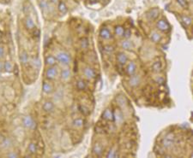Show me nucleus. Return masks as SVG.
<instances>
[{"mask_svg":"<svg viewBox=\"0 0 193 158\" xmlns=\"http://www.w3.org/2000/svg\"><path fill=\"white\" fill-rule=\"evenodd\" d=\"M58 63H59L63 67H68L72 63V57L66 50H59L55 55Z\"/></svg>","mask_w":193,"mask_h":158,"instance_id":"obj_1","label":"nucleus"},{"mask_svg":"<svg viewBox=\"0 0 193 158\" xmlns=\"http://www.w3.org/2000/svg\"><path fill=\"white\" fill-rule=\"evenodd\" d=\"M22 125L24 128L28 130H35L37 128L36 122L29 115H23V117L22 118Z\"/></svg>","mask_w":193,"mask_h":158,"instance_id":"obj_2","label":"nucleus"},{"mask_svg":"<svg viewBox=\"0 0 193 158\" xmlns=\"http://www.w3.org/2000/svg\"><path fill=\"white\" fill-rule=\"evenodd\" d=\"M176 138L173 133H168L161 140V146L163 149H171L175 145Z\"/></svg>","mask_w":193,"mask_h":158,"instance_id":"obj_3","label":"nucleus"},{"mask_svg":"<svg viewBox=\"0 0 193 158\" xmlns=\"http://www.w3.org/2000/svg\"><path fill=\"white\" fill-rule=\"evenodd\" d=\"M59 74V68H57V66H52V67H46L45 70V77L47 81H54L57 77Z\"/></svg>","mask_w":193,"mask_h":158,"instance_id":"obj_4","label":"nucleus"},{"mask_svg":"<svg viewBox=\"0 0 193 158\" xmlns=\"http://www.w3.org/2000/svg\"><path fill=\"white\" fill-rule=\"evenodd\" d=\"M83 74L85 79L92 81L96 78V71L91 66H85L83 68Z\"/></svg>","mask_w":193,"mask_h":158,"instance_id":"obj_5","label":"nucleus"},{"mask_svg":"<svg viewBox=\"0 0 193 158\" xmlns=\"http://www.w3.org/2000/svg\"><path fill=\"white\" fill-rule=\"evenodd\" d=\"M155 27L161 33H167L171 30L170 24L165 19L158 20L156 22V24H155Z\"/></svg>","mask_w":193,"mask_h":158,"instance_id":"obj_6","label":"nucleus"},{"mask_svg":"<svg viewBox=\"0 0 193 158\" xmlns=\"http://www.w3.org/2000/svg\"><path fill=\"white\" fill-rule=\"evenodd\" d=\"M59 78L60 80L63 82H68L70 81L71 77H72V73L70 68L68 67H64L63 69H61L59 72Z\"/></svg>","mask_w":193,"mask_h":158,"instance_id":"obj_7","label":"nucleus"},{"mask_svg":"<svg viewBox=\"0 0 193 158\" xmlns=\"http://www.w3.org/2000/svg\"><path fill=\"white\" fill-rule=\"evenodd\" d=\"M113 122H115L116 125L118 126H121L124 124V115L120 108H116L115 110H113Z\"/></svg>","mask_w":193,"mask_h":158,"instance_id":"obj_8","label":"nucleus"},{"mask_svg":"<svg viewBox=\"0 0 193 158\" xmlns=\"http://www.w3.org/2000/svg\"><path fill=\"white\" fill-rule=\"evenodd\" d=\"M142 83V77L140 76L139 74H133L131 76H130V79L128 81L129 86L132 88H137L138 86L141 85Z\"/></svg>","mask_w":193,"mask_h":158,"instance_id":"obj_9","label":"nucleus"},{"mask_svg":"<svg viewBox=\"0 0 193 158\" xmlns=\"http://www.w3.org/2000/svg\"><path fill=\"white\" fill-rule=\"evenodd\" d=\"M125 65H126V67H125V74L128 76H131V75H133V74H135L137 73L138 65H137V63L135 62L130 61V62H128Z\"/></svg>","mask_w":193,"mask_h":158,"instance_id":"obj_10","label":"nucleus"},{"mask_svg":"<svg viewBox=\"0 0 193 158\" xmlns=\"http://www.w3.org/2000/svg\"><path fill=\"white\" fill-rule=\"evenodd\" d=\"M159 15H160V9L157 8V7H155V8H152V9H148L147 11V13H146V17L150 22L155 21L158 18Z\"/></svg>","mask_w":193,"mask_h":158,"instance_id":"obj_11","label":"nucleus"},{"mask_svg":"<svg viewBox=\"0 0 193 158\" xmlns=\"http://www.w3.org/2000/svg\"><path fill=\"white\" fill-rule=\"evenodd\" d=\"M42 91L46 95H50L54 91V86L50 81H44L42 83Z\"/></svg>","mask_w":193,"mask_h":158,"instance_id":"obj_12","label":"nucleus"},{"mask_svg":"<svg viewBox=\"0 0 193 158\" xmlns=\"http://www.w3.org/2000/svg\"><path fill=\"white\" fill-rule=\"evenodd\" d=\"M116 62L120 66H124L129 62L128 56L124 51H120L116 56Z\"/></svg>","mask_w":193,"mask_h":158,"instance_id":"obj_13","label":"nucleus"},{"mask_svg":"<svg viewBox=\"0 0 193 158\" xmlns=\"http://www.w3.org/2000/svg\"><path fill=\"white\" fill-rule=\"evenodd\" d=\"M101 119L106 122H113V110L110 107H107L104 109L101 114Z\"/></svg>","mask_w":193,"mask_h":158,"instance_id":"obj_14","label":"nucleus"},{"mask_svg":"<svg viewBox=\"0 0 193 158\" xmlns=\"http://www.w3.org/2000/svg\"><path fill=\"white\" fill-rule=\"evenodd\" d=\"M99 35L102 40H110L113 38L112 33L106 27H101V30L99 32Z\"/></svg>","mask_w":193,"mask_h":158,"instance_id":"obj_15","label":"nucleus"},{"mask_svg":"<svg viewBox=\"0 0 193 158\" xmlns=\"http://www.w3.org/2000/svg\"><path fill=\"white\" fill-rule=\"evenodd\" d=\"M30 56L26 50H23L19 54V61L23 66H27L30 63Z\"/></svg>","mask_w":193,"mask_h":158,"instance_id":"obj_16","label":"nucleus"},{"mask_svg":"<svg viewBox=\"0 0 193 158\" xmlns=\"http://www.w3.org/2000/svg\"><path fill=\"white\" fill-rule=\"evenodd\" d=\"M44 63L46 67H52V66H56L58 62L54 55L47 54L44 58Z\"/></svg>","mask_w":193,"mask_h":158,"instance_id":"obj_17","label":"nucleus"},{"mask_svg":"<svg viewBox=\"0 0 193 158\" xmlns=\"http://www.w3.org/2000/svg\"><path fill=\"white\" fill-rule=\"evenodd\" d=\"M42 108L44 110V112H46L47 114L52 113L54 111V108H55V105H54V103L51 100H46L44 102V104L42 105Z\"/></svg>","mask_w":193,"mask_h":158,"instance_id":"obj_18","label":"nucleus"},{"mask_svg":"<svg viewBox=\"0 0 193 158\" xmlns=\"http://www.w3.org/2000/svg\"><path fill=\"white\" fill-rule=\"evenodd\" d=\"M120 47L124 50H132L135 48V45L130 40H125L120 41Z\"/></svg>","mask_w":193,"mask_h":158,"instance_id":"obj_19","label":"nucleus"},{"mask_svg":"<svg viewBox=\"0 0 193 158\" xmlns=\"http://www.w3.org/2000/svg\"><path fill=\"white\" fill-rule=\"evenodd\" d=\"M104 152V148L100 143H95L92 147V153L96 156H101Z\"/></svg>","mask_w":193,"mask_h":158,"instance_id":"obj_20","label":"nucleus"},{"mask_svg":"<svg viewBox=\"0 0 193 158\" xmlns=\"http://www.w3.org/2000/svg\"><path fill=\"white\" fill-rule=\"evenodd\" d=\"M23 23H24V27L27 30L30 31V30H34L35 28V23L34 22L32 17H30V16H27L24 20Z\"/></svg>","mask_w":193,"mask_h":158,"instance_id":"obj_21","label":"nucleus"},{"mask_svg":"<svg viewBox=\"0 0 193 158\" xmlns=\"http://www.w3.org/2000/svg\"><path fill=\"white\" fill-rule=\"evenodd\" d=\"M84 124H85V121L82 117L76 118L71 122V126L75 129H80V128H82L84 126Z\"/></svg>","mask_w":193,"mask_h":158,"instance_id":"obj_22","label":"nucleus"},{"mask_svg":"<svg viewBox=\"0 0 193 158\" xmlns=\"http://www.w3.org/2000/svg\"><path fill=\"white\" fill-rule=\"evenodd\" d=\"M149 39H150V40L152 42H154V43H160L162 40V35L161 34V33H159V32L157 31H152L150 33V34H149Z\"/></svg>","mask_w":193,"mask_h":158,"instance_id":"obj_23","label":"nucleus"},{"mask_svg":"<svg viewBox=\"0 0 193 158\" xmlns=\"http://www.w3.org/2000/svg\"><path fill=\"white\" fill-rule=\"evenodd\" d=\"M76 88H77V90L79 91H85L87 89V83L86 81L83 80V79H78L77 81H76Z\"/></svg>","mask_w":193,"mask_h":158,"instance_id":"obj_24","label":"nucleus"},{"mask_svg":"<svg viewBox=\"0 0 193 158\" xmlns=\"http://www.w3.org/2000/svg\"><path fill=\"white\" fill-rule=\"evenodd\" d=\"M116 101H117V104H118V105L120 106V108L125 107V106L127 105V104H128L127 99H126L125 96H124V95H118V96L116 97Z\"/></svg>","mask_w":193,"mask_h":158,"instance_id":"obj_25","label":"nucleus"},{"mask_svg":"<svg viewBox=\"0 0 193 158\" xmlns=\"http://www.w3.org/2000/svg\"><path fill=\"white\" fill-rule=\"evenodd\" d=\"M58 10L62 15H64L65 14H67L68 7H67V5H66V4L64 3V1L59 0V2L58 3Z\"/></svg>","mask_w":193,"mask_h":158,"instance_id":"obj_26","label":"nucleus"},{"mask_svg":"<svg viewBox=\"0 0 193 158\" xmlns=\"http://www.w3.org/2000/svg\"><path fill=\"white\" fill-rule=\"evenodd\" d=\"M162 68H163V64L161 63V61H155L151 65V71L158 74L162 70Z\"/></svg>","mask_w":193,"mask_h":158,"instance_id":"obj_27","label":"nucleus"},{"mask_svg":"<svg viewBox=\"0 0 193 158\" xmlns=\"http://www.w3.org/2000/svg\"><path fill=\"white\" fill-rule=\"evenodd\" d=\"M27 151H28V154L30 155H35L38 151V145L35 142H30L28 145V148H27Z\"/></svg>","mask_w":193,"mask_h":158,"instance_id":"obj_28","label":"nucleus"},{"mask_svg":"<svg viewBox=\"0 0 193 158\" xmlns=\"http://www.w3.org/2000/svg\"><path fill=\"white\" fill-rule=\"evenodd\" d=\"M79 47L81 50H87L89 47V40L86 37H83L79 40Z\"/></svg>","mask_w":193,"mask_h":158,"instance_id":"obj_29","label":"nucleus"},{"mask_svg":"<svg viewBox=\"0 0 193 158\" xmlns=\"http://www.w3.org/2000/svg\"><path fill=\"white\" fill-rule=\"evenodd\" d=\"M14 65L10 61H5L4 62V71L6 73L14 72Z\"/></svg>","mask_w":193,"mask_h":158,"instance_id":"obj_30","label":"nucleus"},{"mask_svg":"<svg viewBox=\"0 0 193 158\" xmlns=\"http://www.w3.org/2000/svg\"><path fill=\"white\" fill-rule=\"evenodd\" d=\"M124 29L125 28L122 25H117L114 27V34L117 37H119V38H123Z\"/></svg>","mask_w":193,"mask_h":158,"instance_id":"obj_31","label":"nucleus"},{"mask_svg":"<svg viewBox=\"0 0 193 158\" xmlns=\"http://www.w3.org/2000/svg\"><path fill=\"white\" fill-rule=\"evenodd\" d=\"M180 19H181V22L183 23L185 27H190L192 23V19L189 15H181Z\"/></svg>","mask_w":193,"mask_h":158,"instance_id":"obj_32","label":"nucleus"},{"mask_svg":"<svg viewBox=\"0 0 193 158\" xmlns=\"http://www.w3.org/2000/svg\"><path fill=\"white\" fill-rule=\"evenodd\" d=\"M78 110H79V112L82 114L83 115H84V116H87V115H88L89 113H90L89 108H88L87 106L83 105V104H79Z\"/></svg>","mask_w":193,"mask_h":158,"instance_id":"obj_33","label":"nucleus"},{"mask_svg":"<svg viewBox=\"0 0 193 158\" xmlns=\"http://www.w3.org/2000/svg\"><path fill=\"white\" fill-rule=\"evenodd\" d=\"M115 48L113 45H106L103 46V51L104 53H106L107 55H111L113 54L114 52Z\"/></svg>","mask_w":193,"mask_h":158,"instance_id":"obj_34","label":"nucleus"},{"mask_svg":"<svg viewBox=\"0 0 193 158\" xmlns=\"http://www.w3.org/2000/svg\"><path fill=\"white\" fill-rule=\"evenodd\" d=\"M30 63H32L33 67L34 68H37V69H39L41 68V63L40 59L38 57H35V58H33L32 60H30Z\"/></svg>","mask_w":193,"mask_h":158,"instance_id":"obj_35","label":"nucleus"},{"mask_svg":"<svg viewBox=\"0 0 193 158\" xmlns=\"http://www.w3.org/2000/svg\"><path fill=\"white\" fill-rule=\"evenodd\" d=\"M39 6L41 9L42 11H45L46 9H48V7H49V3L46 1V0H41L39 2Z\"/></svg>","mask_w":193,"mask_h":158,"instance_id":"obj_36","label":"nucleus"},{"mask_svg":"<svg viewBox=\"0 0 193 158\" xmlns=\"http://www.w3.org/2000/svg\"><path fill=\"white\" fill-rule=\"evenodd\" d=\"M177 3L183 9H188L189 8V1L188 0H177Z\"/></svg>","mask_w":193,"mask_h":158,"instance_id":"obj_37","label":"nucleus"},{"mask_svg":"<svg viewBox=\"0 0 193 158\" xmlns=\"http://www.w3.org/2000/svg\"><path fill=\"white\" fill-rule=\"evenodd\" d=\"M106 157H117L118 156V151L116 149H111L109 151H107V153L106 154Z\"/></svg>","mask_w":193,"mask_h":158,"instance_id":"obj_38","label":"nucleus"},{"mask_svg":"<svg viewBox=\"0 0 193 158\" xmlns=\"http://www.w3.org/2000/svg\"><path fill=\"white\" fill-rule=\"evenodd\" d=\"M131 35H132V31H131V29H130V28H125L124 32V35H123V39L130 40Z\"/></svg>","mask_w":193,"mask_h":158,"instance_id":"obj_39","label":"nucleus"},{"mask_svg":"<svg viewBox=\"0 0 193 158\" xmlns=\"http://www.w3.org/2000/svg\"><path fill=\"white\" fill-rule=\"evenodd\" d=\"M1 145H3L5 148H9L10 146H11V141L9 139H7V138H5V140L2 142V144Z\"/></svg>","mask_w":193,"mask_h":158,"instance_id":"obj_40","label":"nucleus"},{"mask_svg":"<svg viewBox=\"0 0 193 158\" xmlns=\"http://www.w3.org/2000/svg\"><path fill=\"white\" fill-rule=\"evenodd\" d=\"M6 156L9 158H16V157H18L19 154L16 153V151H9V153L6 154Z\"/></svg>","mask_w":193,"mask_h":158,"instance_id":"obj_41","label":"nucleus"},{"mask_svg":"<svg viewBox=\"0 0 193 158\" xmlns=\"http://www.w3.org/2000/svg\"><path fill=\"white\" fill-rule=\"evenodd\" d=\"M5 48H4L2 45H0V60L5 57Z\"/></svg>","mask_w":193,"mask_h":158,"instance_id":"obj_42","label":"nucleus"},{"mask_svg":"<svg viewBox=\"0 0 193 158\" xmlns=\"http://www.w3.org/2000/svg\"><path fill=\"white\" fill-rule=\"evenodd\" d=\"M155 81L157 83H159V84H161V83H163V81H164V79L161 76H157V78L155 79Z\"/></svg>","mask_w":193,"mask_h":158,"instance_id":"obj_43","label":"nucleus"},{"mask_svg":"<svg viewBox=\"0 0 193 158\" xmlns=\"http://www.w3.org/2000/svg\"><path fill=\"white\" fill-rule=\"evenodd\" d=\"M34 30V36H35V37L40 36V30H39V29H37L36 27H35Z\"/></svg>","mask_w":193,"mask_h":158,"instance_id":"obj_44","label":"nucleus"},{"mask_svg":"<svg viewBox=\"0 0 193 158\" xmlns=\"http://www.w3.org/2000/svg\"><path fill=\"white\" fill-rule=\"evenodd\" d=\"M4 71V62L0 60V74Z\"/></svg>","mask_w":193,"mask_h":158,"instance_id":"obj_45","label":"nucleus"},{"mask_svg":"<svg viewBox=\"0 0 193 158\" xmlns=\"http://www.w3.org/2000/svg\"><path fill=\"white\" fill-rule=\"evenodd\" d=\"M5 136L2 134V132H0V145L2 144V142H3V141L5 140Z\"/></svg>","mask_w":193,"mask_h":158,"instance_id":"obj_46","label":"nucleus"},{"mask_svg":"<svg viewBox=\"0 0 193 158\" xmlns=\"http://www.w3.org/2000/svg\"><path fill=\"white\" fill-rule=\"evenodd\" d=\"M49 2H50L51 4H52V5H58V3L59 2V0H49Z\"/></svg>","mask_w":193,"mask_h":158,"instance_id":"obj_47","label":"nucleus"},{"mask_svg":"<svg viewBox=\"0 0 193 158\" xmlns=\"http://www.w3.org/2000/svg\"><path fill=\"white\" fill-rule=\"evenodd\" d=\"M3 38H4V34H3V33L0 31V44L2 43V41H3Z\"/></svg>","mask_w":193,"mask_h":158,"instance_id":"obj_48","label":"nucleus"},{"mask_svg":"<svg viewBox=\"0 0 193 158\" xmlns=\"http://www.w3.org/2000/svg\"><path fill=\"white\" fill-rule=\"evenodd\" d=\"M89 1V3H91V4H95L98 2V0H88Z\"/></svg>","mask_w":193,"mask_h":158,"instance_id":"obj_49","label":"nucleus"},{"mask_svg":"<svg viewBox=\"0 0 193 158\" xmlns=\"http://www.w3.org/2000/svg\"><path fill=\"white\" fill-rule=\"evenodd\" d=\"M7 1H9V0H7Z\"/></svg>","mask_w":193,"mask_h":158,"instance_id":"obj_50","label":"nucleus"}]
</instances>
